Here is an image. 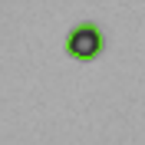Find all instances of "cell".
Returning <instances> with one entry per match:
<instances>
[{"label": "cell", "mask_w": 145, "mask_h": 145, "mask_svg": "<svg viewBox=\"0 0 145 145\" xmlns=\"http://www.w3.org/2000/svg\"><path fill=\"white\" fill-rule=\"evenodd\" d=\"M102 50H106V36H102L99 23H92V20L76 23L66 36V56L76 63H92L96 56H102Z\"/></svg>", "instance_id": "6da1fadb"}]
</instances>
